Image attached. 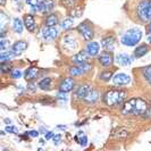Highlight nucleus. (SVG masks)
<instances>
[{
    "label": "nucleus",
    "instance_id": "obj_30",
    "mask_svg": "<svg viewBox=\"0 0 151 151\" xmlns=\"http://www.w3.org/2000/svg\"><path fill=\"white\" fill-rule=\"evenodd\" d=\"M0 19H1V34L4 33V31H5V26H6V24L8 22V17L5 15V13H0Z\"/></svg>",
    "mask_w": 151,
    "mask_h": 151
},
{
    "label": "nucleus",
    "instance_id": "obj_43",
    "mask_svg": "<svg viewBox=\"0 0 151 151\" xmlns=\"http://www.w3.org/2000/svg\"><path fill=\"white\" fill-rule=\"evenodd\" d=\"M5 4H6V0H0V5L1 6H5Z\"/></svg>",
    "mask_w": 151,
    "mask_h": 151
},
{
    "label": "nucleus",
    "instance_id": "obj_2",
    "mask_svg": "<svg viewBox=\"0 0 151 151\" xmlns=\"http://www.w3.org/2000/svg\"><path fill=\"white\" fill-rule=\"evenodd\" d=\"M142 39V31L139 29H131L122 37V45L126 47H134Z\"/></svg>",
    "mask_w": 151,
    "mask_h": 151
},
{
    "label": "nucleus",
    "instance_id": "obj_44",
    "mask_svg": "<svg viewBox=\"0 0 151 151\" xmlns=\"http://www.w3.org/2000/svg\"><path fill=\"white\" fill-rule=\"evenodd\" d=\"M5 123H7V125H10V124H12V121H10V119H5Z\"/></svg>",
    "mask_w": 151,
    "mask_h": 151
},
{
    "label": "nucleus",
    "instance_id": "obj_42",
    "mask_svg": "<svg viewBox=\"0 0 151 151\" xmlns=\"http://www.w3.org/2000/svg\"><path fill=\"white\" fill-rule=\"evenodd\" d=\"M29 88H30V90H32V91L35 90V85H34V84H30V85H29Z\"/></svg>",
    "mask_w": 151,
    "mask_h": 151
},
{
    "label": "nucleus",
    "instance_id": "obj_16",
    "mask_svg": "<svg viewBox=\"0 0 151 151\" xmlns=\"http://www.w3.org/2000/svg\"><path fill=\"white\" fill-rule=\"evenodd\" d=\"M116 61L121 66H129L132 63V58L129 57L127 53H118L116 56Z\"/></svg>",
    "mask_w": 151,
    "mask_h": 151
},
{
    "label": "nucleus",
    "instance_id": "obj_12",
    "mask_svg": "<svg viewBox=\"0 0 151 151\" xmlns=\"http://www.w3.org/2000/svg\"><path fill=\"white\" fill-rule=\"evenodd\" d=\"M88 58H89V53L86 52V51H80V52H77L76 55H74L73 63L75 65H83V64H86Z\"/></svg>",
    "mask_w": 151,
    "mask_h": 151
},
{
    "label": "nucleus",
    "instance_id": "obj_46",
    "mask_svg": "<svg viewBox=\"0 0 151 151\" xmlns=\"http://www.w3.org/2000/svg\"><path fill=\"white\" fill-rule=\"evenodd\" d=\"M148 30H149V32L151 33V23L149 24V27H148Z\"/></svg>",
    "mask_w": 151,
    "mask_h": 151
},
{
    "label": "nucleus",
    "instance_id": "obj_18",
    "mask_svg": "<svg viewBox=\"0 0 151 151\" xmlns=\"http://www.w3.org/2000/svg\"><path fill=\"white\" fill-rule=\"evenodd\" d=\"M99 98V93L98 91L96 90L94 88H92L91 86L89 92L86 93V96L84 97V100L86 101V102H89V104H93V102H96Z\"/></svg>",
    "mask_w": 151,
    "mask_h": 151
},
{
    "label": "nucleus",
    "instance_id": "obj_19",
    "mask_svg": "<svg viewBox=\"0 0 151 151\" xmlns=\"http://www.w3.org/2000/svg\"><path fill=\"white\" fill-rule=\"evenodd\" d=\"M39 74V68L37 67H30L25 70V74H24V77L27 82H32L34 78H37V76Z\"/></svg>",
    "mask_w": 151,
    "mask_h": 151
},
{
    "label": "nucleus",
    "instance_id": "obj_34",
    "mask_svg": "<svg viewBox=\"0 0 151 151\" xmlns=\"http://www.w3.org/2000/svg\"><path fill=\"white\" fill-rule=\"evenodd\" d=\"M57 98H58V100H60L61 102H65L66 100H67V96H66V92H63V91H60L58 94H57Z\"/></svg>",
    "mask_w": 151,
    "mask_h": 151
},
{
    "label": "nucleus",
    "instance_id": "obj_13",
    "mask_svg": "<svg viewBox=\"0 0 151 151\" xmlns=\"http://www.w3.org/2000/svg\"><path fill=\"white\" fill-rule=\"evenodd\" d=\"M85 51L89 53V56L93 57V56H97L100 52V45L98 42H94V41H91L86 45L85 48Z\"/></svg>",
    "mask_w": 151,
    "mask_h": 151
},
{
    "label": "nucleus",
    "instance_id": "obj_8",
    "mask_svg": "<svg viewBox=\"0 0 151 151\" xmlns=\"http://www.w3.org/2000/svg\"><path fill=\"white\" fill-rule=\"evenodd\" d=\"M91 66L88 65V64H83V65H76L74 67H70L69 68V74L72 76H78V75H82L84 73L89 72L90 70Z\"/></svg>",
    "mask_w": 151,
    "mask_h": 151
},
{
    "label": "nucleus",
    "instance_id": "obj_39",
    "mask_svg": "<svg viewBox=\"0 0 151 151\" xmlns=\"http://www.w3.org/2000/svg\"><path fill=\"white\" fill-rule=\"evenodd\" d=\"M60 140H61V135H60V134H56V135H53V137H52L53 143L58 144L59 142H60Z\"/></svg>",
    "mask_w": 151,
    "mask_h": 151
},
{
    "label": "nucleus",
    "instance_id": "obj_27",
    "mask_svg": "<svg viewBox=\"0 0 151 151\" xmlns=\"http://www.w3.org/2000/svg\"><path fill=\"white\" fill-rule=\"evenodd\" d=\"M73 24H74V19L73 18H65L63 22H61V24H60V26H61V29L63 30H69L72 26H73Z\"/></svg>",
    "mask_w": 151,
    "mask_h": 151
},
{
    "label": "nucleus",
    "instance_id": "obj_40",
    "mask_svg": "<svg viewBox=\"0 0 151 151\" xmlns=\"http://www.w3.org/2000/svg\"><path fill=\"white\" fill-rule=\"evenodd\" d=\"M27 135L32 136V137H38L39 136V132L38 131H30V132H26Z\"/></svg>",
    "mask_w": 151,
    "mask_h": 151
},
{
    "label": "nucleus",
    "instance_id": "obj_14",
    "mask_svg": "<svg viewBox=\"0 0 151 151\" xmlns=\"http://www.w3.org/2000/svg\"><path fill=\"white\" fill-rule=\"evenodd\" d=\"M24 25H25L26 30L30 31V32H34L37 30V23H35V19L32 15H25V17H24Z\"/></svg>",
    "mask_w": 151,
    "mask_h": 151
},
{
    "label": "nucleus",
    "instance_id": "obj_15",
    "mask_svg": "<svg viewBox=\"0 0 151 151\" xmlns=\"http://www.w3.org/2000/svg\"><path fill=\"white\" fill-rule=\"evenodd\" d=\"M55 7V1L53 0H43L40 2V6H39V12L41 13H49L51 12Z\"/></svg>",
    "mask_w": 151,
    "mask_h": 151
},
{
    "label": "nucleus",
    "instance_id": "obj_41",
    "mask_svg": "<svg viewBox=\"0 0 151 151\" xmlns=\"http://www.w3.org/2000/svg\"><path fill=\"white\" fill-rule=\"evenodd\" d=\"M53 135H55V133H52V132H47V133H45V140H50V139H52Z\"/></svg>",
    "mask_w": 151,
    "mask_h": 151
},
{
    "label": "nucleus",
    "instance_id": "obj_23",
    "mask_svg": "<svg viewBox=\"0 0 151 151\" xmlns=\"http://www.w3.org/2000/svg\"><path fill=\"white\" fill-rule=\"evenodd\" d=\"M51 83H52V80H51L50 77H45V78H42V80L39 82V88H40L41 90H50Z\"/></svg>",
    "mask_w": 151,
    "mask_h": 151
},
{
    "label": "nucleus",
    "instance_id": "obj_37",
    "mask_svg": "<svg viewBox=\"0 0 151 151\" xmlns=\"http://www.w3.org/2000/svg\"><path fill=\"white\" fill-rule=\"evenodd\" d=\"M9 68H10V66H9V61H8L7 64H6V63H1V69H2L4 73L9 72Z\"/></svg>",
    "mask_w": 151,
    "mask_h": 151
},
{
    "label": "nucleus",
    "instance_id": "obj_45",
    "mask_svg": "<svg viewBox=\"0 0 151 151\" xmlns=\"http://www.w3.org/2000/svg\"><path fill=\"white\" fill-rule=\"evenodd\" d=\"M57 129H66V126H60V125H59V126H57Z\"/></svg>",
    "mask_w": 151,
    "mask_h": 151
},
{
    "label": "nucleus",
    "instance_id": "obj_9",
    "mask_svg": "<svg viewBox=\"0 0 151 151\" xmlns=\"http://www.w3.org/2000/svg\"><path fill=\"white\" fill-rule=\"evenodd\" d=\"M73 88H74V78H72V77L64 78L59 84V90L63 92H66V93L73 90Z\"/></svg>",
    "mask_w": 151,
    "mask_h": 151
},
{
    "label": "nucleus",
    "instance_id": "obj_36",
    "mask_svg": "<svg viewBox=\"0 0 151 151\" xmlns=\"http://www.w3.org/2000/svg\"><path fill=\"white\" fill-rule=\"evenodd\" d=\"M76 0H63V4L66 6V7H74Z\"/></svg>",
    "mask_w": 151,
    "mask_h": 151
},
{
    "label": "nucleus",
    "instance_id": "obj_26",
    "mask_svg": "<svg viewBox=\"0 0 151 151\" xmlns=\"http://www.w3.org/2000/svg\"><path fill=\"white\" fill-rule=\"evenodd\" d=\"M14 56H15V55H14L13 51H8V52H6V51H1L0 60H1V63H8Z\"/></svg>",
    "mask_w": 151,
    "mask_h": 151
},
{
    "label": "nucleus",
    "instance_id": "obj_7",
    "mask_svg": "<svg viewBox=\"0 0 151 151\" xmlns=\"http://www.w3.org/2000/svg\"><path fill=\"white\" fill-rule=\"evenodd\" d=\"M58 37V30L56 26H45L42 30V38L47 42H51Z\"/></svg>",
    "mask_w": 151,
    "mask_h": 151
},
{
    "label": "nucleus",
    "instance_id": "obj_28",
    "mask_svg": "<svg viewBox=\"0 0 151 151\" xmlns=\"http://www.w3.org/2000/svg\"><path fill=\"white\" fill-rule=\"evenodd\" d=\"M142 75L147 80V82L151 85V66H147V67L142 68Z\"/></svg>",
    "mask_w": 151,
    "mask_h": 151
},
{
    "label": "nucleus",
    "instance_id": "obj_1",
    "mask_svg": "<svg viewBox=\"0 0 151 151\" xmlns=\"http://www.w3.org/2000/svg\"><path fill=\"white\" fill-rule=\"evenodd\" d=\"M149 107L147 102L141 98H132L123 106L122 113L123 115H145L148 113Z\"/></svg>",
    "mask_w": 151,
    "mask_h": 151
},
{
    "label": "nucleus",
    "instance_id": "obj_22",
    "mask_svg": "<svg viewBox=\"0 0 151 151\" xmlns=\"http://www.w3.org/2000/svg\"><path fill=\"white\" fill-rule=\"evenodd\" d=\"M148 51H149L148 45H139L135 49V51H134V56H135L136 58H141V57H143L144 55H147Z\"/></svg>",
    "mask_w": 151,
    "mask_h": 151
},
{
    "label": "nucleus",
    "instance_id": "obj_11",
    "mask_svg": "<svg viewBox=\"0 0 151 151\" xmlns=\"http://www.w3.org/2000/svg\"><path fill=\"white\" fill-rule=\"evenodd\" d=\"M113 81L116 85H126L129 83L131 77L124 73H118L113 77Z\"/></svg>",
    "mask_w": 151,
    "mask_h": 151
},
{
    "label": "nucleus",
    "instance_id": "obj_21",
    "mask_svg": "<svg viewBox=\"0 0 151 151\" xmlns=\"http://www.w3.org/2000/svg\"><path fill=\"white\" fill-rule=\"evenodd\" d=\"M90 85H88V84H83V85H80L78 88H77V90H76V96L78 97V98L81 99H84V97L86 96V93L89 92L90 90Z\"/></svg>",
    "mask_w": 151,
    "mask_h": 151
},
{
    "label": "nucleus",
    "instance_id": "obj_24",
    "mask_svg": "<svg viewBox=\"0 0 151 151\" xmlns=\"http://www.w3.org/2000/svg\"><path fill=\"white\" fill-rule=\"evenodd\" d=\"M45 26H56L58 24V17L56 14H50V15L47 16L45 21Z\"/></svg>",
    "mask_w": 151,
    "mask_h": 151
},
{
    "label": "nucleus",
    "instance_id": "obj_5",
    "mask_svg": "<svg viewBox=\"0 0 151 151\" xmlns=\"http://www.w3.org/2000/svg\"><path fill=\"white\" fill-rule=\"evenodd\" d=\"M61 45L67 52H73L77 49V45H78L77 39L75 38V35H72V34L65 35L61 40Z\"/></svg>",
    "mask_w": 151,
    "mask_h": 151
},
{
    "label": "nucleus",
    "instance_id": "obj_38",
    "mask_svg": "<svg viewBox=\"0 0 151 151\" xmlns=\"http://www.w3.org/2000/svg\"><path fill=\"white\" fill-rule=\"evenodd\" d=\"M78 16H81V8H76V9H74L72 12V17L73 18L74 17H78Z\"/></svg>",
    "mask_w": 151,
    "mask_h": 151
},
{
    "label": "nucleus",
    "instance_id": "obj_32",
    "mask_svg": "<svg viewBox=\"0 0 151 151\" xmlns=\"http://www.w3.org/2000/svg\"><path fill=\"white\" fill-rule=\"evenodd\" d=\"M21 76H22V72H21L19 69H14V70H12V77H13L14 80L21 78Z\"/></svg>",
    "mask_w": 151,
    "mask_h": 151
},
{
    "label": "nucleus",
    "instance_id": "obj_47",
    "mask_svg": "<svg viewBox=\"0 0 151 151\" xmlns=\"http://www.w3.org/2000/svg\"><path fill=\"white\" fill-rule=\"evenodd\" d=\"M148 41L151 43V35H149V37H148Z\"/></svg>",
    "mask_w": 151,
    "mask_h": 151
},
{
    "label": "nucleus",
    "instance_id": "obj_33",
    "mask_svg": "<svg viewBox=\"0 0 151 151\" xmlns=\"http://www.w3.org/2000/svg\"><path fill=\"white\" fill-rule=\"evenodd\" d=\"M6 132H7V133H12V134H17L18 129H17V127H16V126L8 125L7 127H6Z\"/></svg>",
    "mask_w": 151,
    "mask_h": 151
},
{
    "label": "nucleus",
    "instance_id": "obj_4",
    "mask_svg": "<svg viewBox=\"0 0 151 151\" xmlns=\"http://www.w3.org/2000/svg\"><path fill=\"white\" fill-rule=\"evenodd\" d=\"M137 15L144 21H151V0H142L137 6Z\"/></svg>",
    "mask_w": 151,
    "mask_h": 151
},
{
    "label": "nucleus",
    "instance_id": "obj_3",
    "mask_svg": "<svg viewBox=\"0 0 151 151\" xmlns=\"http://www.w3.org/2000/svg\"><path fill=\"white\" fill-rule=\"evenodd\" d=\"M125 96L126 93L122 90H109L105 94V102L109 107L118 106L125 99Z\"/></svg>",
    "mask_w": 151,
    "mask_h": 151
},
{
    "label": "nucleus",
    "instance_id": "obj_10",
    "mask_svg": "<svg viewBox=\"0 0 151 151\" xmlns=\"http://www.w3.org/2000/svg\"><path fill=\"white\" fill-rule=\"evenodd\" d=\"M27 47H29L27 42H25V41H17V42H15L14 45H12V51L14 52L15 56H17V55H21V53L24 52L27 49Z\"/></svg>",
    "mask_w": 151,
    "mask_h": 151
},
{
    "label": "nucleus",
    "instance_id": "obj_35",
    "mask_svg": "<svg viewBox=\"0 0 151 151\" xmlns=\"http://www.w3.org/2000/svg\"><path fill=\"white\" fill-rule=\"evenodd\" d=\"M80 140H78V143L80 145H82V147H85L86 144H88V137L85 135H82V134H80Z\"/></svg>",
    "mask_w": 151,
    "mask_h": 151
},
{
    "label": "nucleus",
    "instance_id": "obj_25",
    "mask_svg": "<svg viewBox=\"0 0 151 151\" xmlns=\"http://www.w3.org/2000/svg\"><path fill=\"white\" fill-rule=\"evenodd\" d=\"M13 30L15 31V33H17V34H22V32H23V23H22V21L18 18V17L14 18V22H13Z\"/></svg>",
    "mask_w": 151,
    "mask_h": 151
},
{
    "label": "nucleus",
    "instance_id": "obj_6",
    "mask_svg": "<svg viewBox=\"0 0 151 151\" xmlns=\"http://www.w3.org/2000/svg\"><path fill=\"white\" fill-rule=\"evenodd\" d=\"M77 31L81 33V35L83 37V39L85 41H91V39L93 38V30L89 25L88 22H84L82 24H80L77 26Z\"/></svg>",
    "mask_w": 151,
    "mask_h": 151
},
{
    "label": "nucleus",
    "instance_id": "obj_29",
    "mask_svg": "<svg viewBox=\"0 0 151 151\" xmlns=\"http://www.w3.org/2000/svg\"><path fill=\"white\" fill-rule=\"evenodd\" d=\"M100 80H102V81H109L110 78H113V72L111 70H105V72H102L101 74H100Z\"/></svg>",
    "mask_w": 151,
    "mask_h": 151
},
{
    "label": "nucleus",
    "instance_id": "obj_17",
    "mask_svg": "<svg viewBox=\"0 0 151 151\" xmlns=\"http://www.w3.org/2000/svg\"><path fill=\"white\" fill-rule=\"evenodd\" d=\"M101 45L107 51H113L115 49V45H116V40L114 37H107L101 41Z\"/></svg>",
    "mask_w": 151,
    "mask_h": 151
},
{
    "label": "nucleus",
    "instance_id": "obj_31",
    "mask_svg": "<svg viewBox=\"0 0 151 151\" xmlns=\"http://www.w3.org/2000/svg\"><path fill=\"white\" fill-rule=\"evenodd\" d=\"M26 2L29 4V6H30L33 10H37V12H39V6H40L39 0H26Z\"/></svg>",
    "mask_w": 151,
    "mask_h": 151
},
{
    "label": "nucleus",
    "instance_id": "obj_20",
    "mask_svg": "<svg viewBox=\"0 0 151 151\" xmlns=\"http://www.w3.org/2000/svg\"><path fill=\"white\" fill-rule=\"evenodd\" d=\"M99 63H100L102 66H105V67L110 66V65L113 64V56H111V53H109V52L102 53V55L99 57Z\"/></svg>",
    "mask_w": 151,
    "mask_h": 151
}]
</instances>
